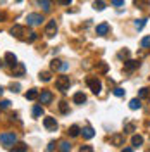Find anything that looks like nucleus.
<instances>
[{
  "label": "nucleus",
  "instance_id": "f257e3e1",
  "mask_svg": "<svg viewBox=\"0 0 150 152\" xmlns=\"http://www.w3.org/2000/svg\"><path fill=\"white\" fill-rule=\"evenodd\" d=\"M16 140H17V137H16V133H14V132L2 133V135H0V143H2L5 149H10V147L16 143Z\"/></svg>",
  "mask_w": 150,
  "mask_h": 152
},
{
  "label": "nucleus",
  "instance_id": "f03ea898",
  "mask_svg": "<svg viewBox=\"0 0 150 152\" xmlns=\"http://www.w3.org/2000/svg\"><path fill=\"white\" fill-rule=\"evenodd\" d=\"M69 86H71L69 76H59V78L55 80V88L60 92V94H66L67 90H69Z\"/></svg>",
  "mask_w": 150,
  "mask_h": 152
},
{
  "label": "nucleus",
  "instance_id": "7ed1b4c3",
  "mask_svg": "<svg viewBox=\"0 0 150 152\" xmlns=\"http://www.w3.org/2000/svg\"><path fill=\"white\" fill-rule=\"evenodd\" d=\"M86 85L90 86V90H92L95 95H98L102 92V83H100L98 78H86Z\"/></svg>",
  "mask_w": 150,
  "mask_h": 152
},
{
  "label": "nucleus",
  "instance_id": "20e7f679",
  "mask_svg": "<svg viewBox=\"0 0 150 152\" xmlns=\"http://www.w3.org/2000/svg\"><path fill=\"white\" fill-rule=\"evenodd\" d=\"M26 23H28L29 26H38V24L43 23V16H42V14H36V12L28 14V16H26Z\"/></svg>",
  "mask_w": 150,
  "mask_h": 152
},
{
  "label": "nucleus",
  "instance_id": "39448f33",
  "mask_svg": "<svg viewBox=\"0 0 150 152\" xmlns=\"http://www.w3.org/2000/svg\"><path fill=\"white\" fill-rule=\"evenodd\" d=\"M26 73V67L23 62H16L14 66H12V76H16V78H21V76H24Z\"/></svg>",
  "mask_w": 150,
  "mask_h": 152
},
{
  "label": "nucleus",
  "instance_id": "423d86ee",
  "mask_svg": "<svg viewBox=\"0 0 150 152\" xmlns=\"http://www.w3.org/2000/svg\"><path fill=\"white\" fill-rule=\"evenodd\" d=\"M57 33V23L55 21H48L47 26H45V35H47L48 38H54Z\"/></svg>",
  "mask_w": 150,
  "mask_h": 152
},
{
  "label": "nucleus",
  "instance_id": "0eeeda50",
  "mask_svg": "<svg viewBox=\"0 0 150 152\" xmlns=\"http://www.w3.org/2000/svg\"><path fill=\"white\" fill-rule=\"evenodd\" d=\"M43 126L47 128L48 132H55L59 124H57L55 118H43Z\"/></svg>",
  "mask_w": 150,
  "mask_h": 152
},
{
  "label": "nucleus",
  "instance_id": "6e6552de",
  "mask_svg": "<svg viewBox=\"0 0 150 152\" xmlns=\"http://www.w3.org/2000/svg\"><path fill=\"white\" fill-rule=\"evenodd\" d=\"M38 99H40L42 104H50L54 100V95H52V92H48V90H43L42 94L38 95Z\"/></svg>",
  "mask_w": 150,
  "mask_h": 152
},
{
  "label": "nucleus",
  "instance_id": "1a4fd4ad",
  "mask_svg": "<svg viewBox=\"0 0 150 152\" xmlns=\"http://www.w3.org/2000/svg\"><path fill=\"white\" fill-rule=\"evenodd\" d=\"M10 33H12V37H16V38H23L24 33H26V29H24V26H21V24H14L12 29H10Z\"/></svg>",
  "mask_w": 150,
  "mask_h": 152
},
{
  "label": "nucleus",
  "instance_id": "9d476101",
  "mask_svg": "<svg viewBox=\"0 0 150 152\" xmlns=\"http://www.w3.org/2000/svg\"><path fill=\"white\" fill-rule=\"evenodd\" d=\"M138 66H140L138 61H126V62H124V71H126V73H133Z\"/></svg>",
  "mask_w": 150,
  "mask_h": 152
},
{
  "label": "nucleus",
  "instance_id": "9b49d317",
  "mask_svg": "<svg viewBox=\"0 0 150 152\" xmlns=\"http://www.w3.org/2000/svg\"><path fill=\"white\" fill-rule=\"evenodd\" d=\"M109 29H111V26H109L107 23H102V24H98V26L95 28V31H97V35H98V37H103V35H107V33H109Z\"/></svg>",
  "mask_w": 150,
  "mask_h": 152
},
{
  "label": "nucleus",
  "instance_id": "f8f14e48",
  "mask_svg": "<svg viewBox=\"0 0 150 152\" xmlns=\"http://www.w3.org/2000/svg\"><path fill=\"white\" fill-rule=\"evenodd\" d=\"M111 143L112 145H117V147H121V145H124V135H112L111 137Z\"/></svg>",
  "mask_w": 150,
  "mask_h": 152
},
{
  "label": "nucleus",
  "instance_id": "ddd939ff",
  "mask_svg": "<svg viewBox=\"0 0 150 152\" xmlns=\"http://www.w3.org/2000/svg\"><path fill=\"white\" fill-rule=\"evenodd\" d=\"M81 135H83V138L90 140V138H93V137H95V130L92 128V126H86V128L81 130Z\"/></svg>",
  "mask_w": 150,
  "mask_h": 152
},
{
  "label": "nucleus",
  "instance_id": "4468645a",
  "mask_svg": "<svg viewBox=\"0 0 150 152\" xmlns=\"http://www.w3.org/2000/svg\"><path fill=\"white\" fill-rule=\"evenodd\" d=\"M4 61H5V64H9V66H14V64L17 62V59H16V56H14L12 52H7L5 57H4Z\"/></svg>",
  "mask_w": 150,
  "mask_h": 152
},
{
  "label": "nucleus",
  "instance_id": "2eb2a0df",
  "mask_svg": "<svg viewBox=\"0 0 150 152\" xmlns=\"http://www.w3.org/2000/svg\"><path fill=\"white\" fill-rule=\"evenodd\" d=\"M73 100H74V104H84L86 102V95L83 92H78V94H74Z\"/></svg>",
  "mask_w": 150,
  "mask_h": 152
},
{
  "label": "nucleus",
  "instance_id": "dca6fc26",
  "mask_svg": "<svg viewBox=\"0 0 150 152\" xmlns=\"http://www.w3.org/2000/svg\"><path fill=\"white\" fill-rule=\"evenodd\" d=\"M107 71H109V64L107 62H98L97 64V73L98 75H105Z\"/></svg>",
  "mask_w": 150,
  "mask_h": 152
},
{
  "label": "nucleus",
  "instance_id": "f3484780",
  "mask_svg": "<svg viewBox=\"0 0 150 152\" xmlns=\"http://www.w3.org/2000/svg\"><path fill=\"white\" fill-rule=\"evenodd\" d=\"M131 143H133V147H140V145H143V137H141V135H133Z\"/></svg>",
  "mask_w": 150,
  "mask_h": 152
},
{
  "label": "nucleus",
  "instance_id": "a211bd4d",
  "mask_svg": "<svg viewBox=\"0 0 150 152\" xmlns=\"http://www.w3.org/2000/svg\"><path fill=\"white\" fill-rule=\"evenodd\" d=\"M67 133H69V137H78V135L81 133V130H79V126H78V124H73V126L67 130Z\"/></svg>",
  "mask_w": 150,
  "mask_h": 152
},
{
  "label": "nucleus",
  "instance_id": "6ab92c4d",
  "mask_svg": "<svg viewBox=\"0 0 150 152\" xmlns=\"http://www.w3.org/2000/svg\"><path fill=\"white\" fill-rule=\"evenodd\" d=\"M135 5H136L138 9H147L150 5V0H135Z\"/></svg>",
  "mask_w": 150,
  "mask_h": 152
},
{
  "label": "nucleus",
  "instance_id": "aec40b11",
  "mask_svg": "<svg viewBox=\"0 0 150 152\" xmlns=\"http://www.w3.org/2000/svg\"><path fill=\"white\" fill-rule=\"evenodd\" d=\"M140 107H141L140 99H131V100H130V109H133V111H136V109H140Z\"/></svg>",
  "mask_w": 150,
  "mask_h": 152
},
{
  "label": "nucleus",
  "instance_id": "412c9836",
  "mask_svg": "<svg viewBox=\"0 0 150 152\" xmlns=\"http://www.w3.org/2000/svg\"><path fill=\"white\" fill-rule=\"evenodd\" d=\"M10 149L14 152H24V151H28V145L26 143H17V145H12Z\"/></svg>",
  "mask_w": 150,
  "mask_h": 152
},
{
  "label": "nucleus",
  "instance_id": "4be33fe9",
  "mask_svg": "<svg viewBox=\"0 0 150 152\" xmlns=\"http://www.w3.org/2000/svg\"><path fill=\"white\" fill-rule=\"evenodd\" d=\"M93 9L95 10H103L105 9V2H103V0H95L93 2Z\"/></svg>",
  "mask_w": 150,
  "mask_h": 152
},
{
  "label": "nucleus",
  "instance_id": "5701e85b",
  "mask_svg": "<svg viewBox=\"0 0 150 152\" xmlns=\"http://www.w3.org/2000/svg\"><path fill=\"white\" fill-rule=\"evenodd\" d=\"M38 5H42V9L48 12L50 10V0H38Z\"/></svg>",
  "mask_w": 150,
  "mask_h": 152
},
{
  "label": "nucleus",
  "instance_id": "b1692460",
  "mask_svg": "<svg viewBox=\"0 0 150 152\" xmlns=\"http://www.w3.org/2000/svg\"><path fill=\"white\" fill-rule=\"evenodd\" d=\"M42 114H43V107H42V105H35V107H33V116H35V118H40Z\"/></svg>",
  "mask_w": 150,
  "mask_h": 152
},
{
  "label": "nucleus",
  "instance_id": "393cba45",
  "mask_svg": "<svg viewBox=\"0 0 150 152\" xmlns=\"http://www.w3.org/2000/svg\"><path fill=\"white\" fill-rule=\"evenodd\" d=\"M26 99L28 100H35V99H38V92L33 88V90H29L28 94H26Z\"/></svg>",
  "mask_w": 150,
  "mask_h": 152
},
{
  "label": "nucleus",
  "instance_id": "a878e982",
  "mask_svg": "<svg viewBox=\"0 0 150 152\" xmlns=\"http://www.w3.org/2000/svg\"><path fill=\"white\" fill-rule=\"evenodd\" d=\"M145 24H147V19H136V21H135V28L136 29H143Z\"/></svg>",
  "mask_w": 150,
  "mask_h": 152
},
{
  "label": "nucleus",
  "instance_id": "bb28decb",
  "mask_svg": "<svg viewBox=\"0 0 150 152\" xmlns=\"http://www.w3.org/2000/svg\"><path fill=\"white\" fill-rule=\"evenodd\" d=\"M60 64H62V61H57V59H54V61H52V64H50V67H52L54 71H60Z\"/></svg>",
  "mask_w": 150,
  "mask_h": 152
},
{
  "label": "nucleus",
  "instance_id": "cd10ccee",
  "mask_svg": "<svg viewBox=\"0 0 150 152\" xmlns=\"http://www.w3.org/2000/svg\"><path fill=\"white\" fill-rule=\"evenodd\" d=\"M149 97V88H141L138 92V99H147Z\"/></svg>",
  "mask_w": 150,
  "mask_h": 152
},
{
  "label": "nucleus",
  "instance_id": "c85d7f7f",
  "mask_svg": "<svg viewBox=\"0 0 150 152\" xmlns=\"http://www.w3.org/2000/svg\"><path fill=\"white\" fill-rule=\"evenodd\" d=\"M50 78H52V76H50V73H48V71H45V73H40V80H42V81H50Z\"/></svg>",
  "mask_w": 150,
  "mask_h": 152
},
{
  "label": "nucleus",
  "instance_id": "c756f323",
  "mask_svg": "<svg viewBox=\"0 0 150 152\" xmlns=\"http://www.w3.org/2000/svg\"><path fill=\"white\" fill-rule=\"evenodd\" d=\"M141 47L143 48H150V37L141 38Z\"/></svg>",
  "mask_w": 150,
  "mask_h": 152
},
{
  "label": "nucleus",
  "instance_id": "7c9ffc66",
  "mask_svg": "<svg viewBox=\"0 0 150 152\" xmlns=\"http://www.w3.org/2000/svg\"><path fill=\"white\" fill-rule=\"evenodd\" d=\"M117 57H119V59H128V57H130V50H126V48L121 50V52L117 54Z\"/></svg>",
  "mask_w": 150,
  "mask_h": 152
},
{
  "label": "nucleus",
  "instance_id": "2f4dec72",
  "mask_svg": "<svg viewBox=\"0 0 150 152\" xmlns=\"http://www.w3.org/2000/svg\"><path fill=\"white\" fill-rule=\"evenodd\" d=\"M59 109H60V113H62V114H66L67 111H69V109H67V104H66V102H60V104H59Z\"/></svg>",
  "mask_w": 150,
  "mask_h": 152
},
{
  "label": "nucleus",
  "instance_id": "473e14b6",
  "mask_svg": "<svg viewBox=\"0 0 150 152\" xmlns=\"http://www.w3.org/2000/svg\"><path fill=\"white\" fill-rule=\"evenodd\" d=\"M133 130H135V123H128L126 126H124V132L126 133H131Z\"/></svg>",
  "mask_w": 150,
  "mask_h": 152
},
{
  "label": "nucleus",
  "instance_id": "72a5a7b5",
  "mask_svg": "<svg viewBox=\"0 0 150 152\" xmlns=\"http://www.w3.org/2000/svg\"><path fill=\"white\" fill-rule=\"evenodd\" d=\"M112 94L116 95V97H122V95H124V90H122V88H114Z\"/></svg>",
  "mask_w": 150,
  "mask_h": 152
},
{
  "label": "nucleus",
  "instance_id": "f704fd0d",
  "mask_svg": "<svg viewBox=\"0 0 150 152\" xmlns=\"http://www.w3.org/2000/svg\"><path fill=\"white\" fill-rule=\"evenodd\" d=\"M79 151H81V152H92V151H93V147H92V145H81V147H79Z\"/></svg>",
  "mask_w": 150,
  "mask_h": 152
},
{
  "label": "nucleus",
  "instance_id": "c9c22d12",
  "mask_svg": "<svg viewBox=\"0 0 150 152\" xmlns=\"http://www.w3.org/2000/svg\"><path fill=\"white\" fill-rule=\"evenodd\" d=\"M10 107V100H2L0 102V109H9Z\"/></svg>",
  "mask_w": 150,
  "mask_h": 152
},
{
  "label": "nucleus",
  "instance_id": "e433bc0d",
  "mask_svg": "<svg viewBox=\"0 0 150 152\" xmlns=\"http://www.w3.org/2000/svg\"><path fill=\"white\" fill-rule=\"evenodd\" d=\"M60 151H64V152L71 151V145H69L67 142H62V143H60Z\"/></svg>",
  "mask_w": 150,
  "mask_h": 152
},
{
  "label": "nucleus",
  "instance_id": "4c0bfd02",
  "mask_svg": "<svg viewBox=\"0 0 150 152\" xmlns=\"http://www.w3.org/2000/svg\"><path fill=\"white\" fill-rule=\"evenodd\" d=\"M112 2V5H116V7H121V5H124V0H111Z\"/></svg>",
  "mask_w": 150,
  "mask_h": 152
},
{
  "label": "nucleus",
  "instance_id": "58836bf2",
  "mask_svg": "<svg viewBox=\"0 0 150 152\" xmlns=\"http://www.w3.org/2000/svg\"><path fill=\"white\" fill-rule=\"evenodd\" d=\"M36 38H38V35L35 33V31H33V33H29V37H28V42H35Z\"/></svg>",
  "mask_w": 150,
  "mask_h": 152
},
{
  "label": "nucleus",
  "instance_id": "ea45409f",
  "mask_svg": "<svg viewBox=\"0 0 150 152\" xmlns=\"http://www.w3.org/2000/svg\"><path fill=\"white\" fill-rule=\"evenodd\" d=\"M73 0H57V4H60V5H69Z\"/></svg>",
  "mask_w": 150,
  "mask_h": 152
},
{
  "label": "nucleus",
  "instance_id": "a19ab883",
  "mask_svg": "<svg viewBox=\"0 0 150 152\" xmlns=\"http://www.w3.org/2000/svg\"><path fill=\"white\" fill-rule=\"evenodd\" d=\"M67 69H69V64L67 62H62L60 64V71H67Z\"/></svg>",
  "mask_w": 150,
  "mask_h": 152
},
{
  "label": "nucleus",
  "instance_id": "79ce46f5",
  "mask_svg": "<svg viewBox=\"0 0 150 152\" xmlns=\"http://www.w3.org/2000/svg\"><path fill=\"white\" fill-rule=\"evenodd\" d=\"M54 149H55V142H50L47 147V151H54Z\"/></svg>",
  "mask_w": 150,
  "mask_h": 152
},
{
  "label": "nucleus",
  "instance_id": "37998d69",
  "mask_svg": "<svg viewBox=\"0 0 150 152\" xmlns=\"http://www.w3.org/2000/svg\"><path fill=\"white\" fill-rule=\"evenodd\" d=\"M19 88H21L19 85H12V86H10V90H12V92H19Z\"/></svg>",
  "mask_w": 150,
  "mask_h": 152
},
{
  "label": "nucleus",
  "instance_id": "c03bdc74",
  "mask_svg": "<svg viewBox=\"0 0 150 152\" xmlns=\"http://www.w3.org/2000/svg\"><path fill=\"white\" fill-rule=\"evenodd\" d=\"M2 94H4V88H2V86H0V97H2Z\"/></svg>",
  "mask_w": 150,
  "mask_h": 152
},
{
  "label": "nucleus",
  "instance_id": "a18cd8bd",
  "mask_svg": "<svg viewBox=\"0 0 150 152\" xmlns=\"http://www.w3.org/2000/svg\"><path fill=\"white\" fill-rule=\"evenodd\" d=\"M2 62H4V61H0V66H2Z\"/></svg>",
  "mask_w": 150,
  "mask_h": 152
},
{
  "label": "nucleus",
  "instance_id": "49530a36",
  "mask_svg": "<svg viewBox=\"0 0 150 152\" xmlns=\"http://www.w3.org/2000/svg\"><path fill=\"white\" fill-rule=\"evenodd\" d=\"M16 2H21V0H16Z\"/></svg>",
  "mask_w": 150,
  "mask_h": 152
}]
</instances>
